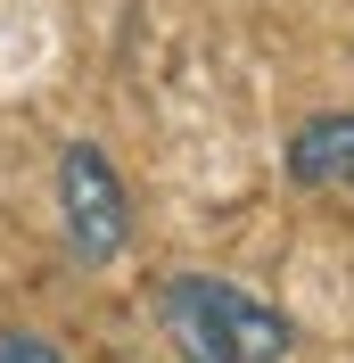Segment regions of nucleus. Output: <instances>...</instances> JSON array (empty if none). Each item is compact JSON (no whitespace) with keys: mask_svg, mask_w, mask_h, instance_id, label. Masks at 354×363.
<instances>
[{"mask_svg":"<svg viewBox=\"0 0 354 363\" xmlns=\"http://www.w3.org/2000/svg\"><path fill=\"white\" fill-rule=\"evenodd\" d=\"M156 330L181 363H288L297 355V322L231 272H165L156 281Z\"/></svg>","mask_w":354,"mask_h":363,"instance_id":"1","label":"nucleus"},{"mask_svg":"<svg viewBox=\"0 0 354 363\" xmlns=\"http://www.w3.org/2000/svg\"><path fill=\"white\" fill-rule=\"evenodd\" d=\"M58 231H67V256L83 272L115 264L132 248V190H124V174H115V157L99 140L58 149Z\"/></svg>","mask_w":354,"mask_h":363,"instance_id":"2","label":"nucleus"},{"mask_svg":"<svg viewBox=\"0 0 354 363\" xmlns=\"http://www.w3.org/2000/svg\"><path fill=\"white\" fill-rule=\"evenodd\" d=\"M280 165H288V182H297V190H338V199H354V108L305 116V124L288 133Z\"/></svg>","mask_w":354,"mask_h":363,"instance_id":"3","label":"nucleus"},{"mask_svg":"<svg viewBox=\"0 0 354 363\" xmlns=\"http://www.w3.org/2000/svg\"><path fill=\"white\" fill-rule=\"evenodd\" d=\"M0 363H67V347L42 330H0Z\"/></svg>","mask_w":354,"mask_h":363,"instance_id":"4","label":"nucleus"}]
</instances>
